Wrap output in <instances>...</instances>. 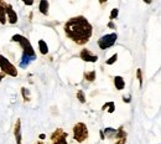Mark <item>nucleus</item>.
Instances as JSON below:
<instances>
[{
  "instance_id": "nucleus-29",
  "label": "nucleus",
  "mask_w": 161,
  "mask_h": 144,
  "mask_svg": "<svg viewBox=\"0 0 161 144\" xmlns=\"http://www.w3.org/2000/svg\"><path fill=\"white\" fill-rule=\"evenodd\" d=\"M4 77H5V75H4L3 72H0V82H1V80L4 78Z\"/></svg>"
},
{
  "instance_id": "nucleus-27",
  "label": "nucleus",
  "mask_w": 161,
  "mask_h": 144,
  "mask_svg": "<svg viewBox=\"0 0 161 144\" xmlns=\"http://www.w3.org/2000/svg\"><path fill=\"white\" fill-rule=\"evenodd\" d=\"M99 135H100V139H102V141H104L105 137H104V134H103V130H100V132H99Z\"/></svg>"
},
{
  "instance_id": "nucleus-18",
  "label": "nucleus",
  "mask_w": 161,
  "mask_h": 144,
  "mask_svg": "<svg viewBox=\"0 0 161 144\" xmlns=\"http://www.w3.org/2000/svg\"><path fill=\"white\" fill-rule=\"evenodd\" d=\"M84 80H87L88 82H93L94 80H96V77H97V73L96 71H89V72H84Z\"/></svg>"
},
{
  "instance_id": "nucleus-2",
  "label": "nucleus",
  "mask_w": 161,
  "mask_h": 144,
  "mask_svg": "<svg viewBox=\"0 0 161 144\" xmlns=\"http://www.w3.org/2000/svg\"><path fill=\"white\" fill-rule=\"evenodd\" d=\"M11 41H13V42H18V44L21 46L22 55L30 57L32 61L37 60L36 52H35L32 45H31V42H30V40L27 37L22 36V35H20V34H16V35H14V36L11 37Z\"/></svg>"
},
{
  "instance_id": "nucleus-4",
  "label": "nucleus",
  "mask_w": 161,
  "mask_h": 144,
  "mask_svg": "<svg viewBox=\"0 0 161 144\" xmlns=\"http://www.w3.org/2000/svg\"><path fill=\"white\" fill-rule=\"evenodd\" d=\"M0 70L3 71L4 75H7V76H11V77H16L19 75L16 67H15V66L3 55H0Z\"/></svg>"
},
{
  "instance_id": "nucleus-10",
  "label": "nucleus",
  "mask_w": 161,
  "mask_h": 144,
  "mask_svg": "<svg viewBox=\"0 0 161 144\" xmlns=\"http://www.w3.org/2000/svg\"><path fill=\"white\" fill-rule=\"evenodd\" d=\"M61 137H68V134H67V132H65L62 128H57L56 130L53 132L52 134H51V141L55 142V141H57V139H60Z\"/></svg>"
},
{
  "instance_id": "nucleus-22",
  "label": "nucleus",
  "mask_w": 161,
  "mask_h": 144,
  "mask_svg": "<svg viewBox=\"0 0 161 144\" xmlns=\"http://www.w3.org/2000/svg\"><path fill=\"white\" fill-rule=\"evenodd\" d=\"M77 98L79 99L81 103H86V96H84V92L82 91V89H79V91L77 92Z\"/></svg>"
},
{
  "instance_id": "nucleus-5",
  "label": "nucleus",
  "mask_w": 161,
  "mask_h": 144,
  "mask_svg": "<svg viewBox=\"0 0 161 144\" xmlns=\"http://www.w3.org/2000/svg\"><path fill=\"white\" fill-rule=\"evenodd\" d=\"M117 40H118V34L117 32L107 34L98 40V46H99L100 50H108V49H110L112 46L115 45Z\"/></svg>"
},
{
  "instance_id": "nucleus-9",
  "label": "nucleus",
  "mask_w": 161,
  "mask_h": 144,
  "mask_svg": "<svg viewBox=\"0 0 161 144\" xmlns=\"http://www.w3.org/2000/svg\"><path fill=\"white\" fill-rule=\"evenodd\" d=\"M14 135H15V141H16V144H21V142H22V135H21V120L20 119H16L15 128H14Z\"/></svg>"
},
{
  "instance_id": "nucleus-11",
  "label": "nucleus",
  "mask_w": 161,
  "mask_h": 144,
  "mask_svg": "<svg viewBox=\"0 0 161 144\" xmlns=\"http://www.w3.org/2000/svg\"><path fill=\"white\" fill-rule=\"evenodd\" d=\"M49 7H50V3L47 0H41L40 4H38V10L42 15H49Z\"/></svg>"
},
{
  "instance_id": "nucleus-32",
  "label": "nucleus",
  "mask_w": 161,
  "mask_h": 144,
  "mask_svg": "<svg viewBox=\"0 0 161 144\" xmlns=\"http://www.w3.org/2000/svg\"><path fill=\"white\" fill-rule=\"evenodd\" d=\"M0 3H1V0H0Z\"/></svg>"
},
{
  "instance_id": "nucleus-30",
  "label": "nucleus",
  "mask_w": 161,
  "mask_h": 144,
  "mask_svg": "<svg viewBox=\"0 0 161 144\" xmlns=\"http://www.w3.org/2000/svg\"><path fill=\"white\" fill-rule=\"evenodd\" d=\"M38 138H40V139H45L46 135H45V134H40V135H38Z\"/></svg>"
},
{
  "instance_id": "nucleus-3",
  "label": "nucleus",
  "mask_w": 161,
  "mask_h": 144,
  "mask_svg": "<svg viewBox=\"0 0 161 144\" xmlns=\"http://www.w3.org/2000/svg\"><path fill=\"white\" fill-rule=\"evenodd\" d=\"M89 137L88 133V127L84 123L78 122L73 126V139L77 143H83L84 141H87Z\"/></svg>"
},
{
  "instance_id": "nucleus-26",
  "label": "nucleus",
  "mask_w": 161,
  "mask_h": 144,
  "mask_svg": "<svg viewBox=\"0 0 161 144\" xmlns=\"http://www.w3.org/2000/svg\"><path fill=\"white\" fill-rule=\"evenodd\" d=\"M108 28H110V29H114L115 30V24L113 21H109L108 22Z\"/></svg>"
},
{
  "instance_id": "nucleus-12",
  "label": "nucleus",
  "mask_w": 161,
  "mask_h": 144,
  "mask_svg": "<svg viewBox=\"0 0 161 144\" xmlns=\"http://www.w3.org/2000/svg\"><path fill=\"white\" fill-rule=\"evenodd\" d=\"M114 86L118 91H121V89H124L125 87V81L121 76H115L114 77Z\"/></svg>"
},
{
  "instance_id": "nucleus-8",
  "label": "nucleus",
  "mask_w": 161,
  "mask_h": 144,
  "mask_svg": "<svg viewBox=\"0 0 161 144\" xmlns=\"http://www.w3.org/2000/svg\"><path fill=\"white\" fill-rule=\"evenodd\" d=\"M127 137H128V134H127V132L124 130V128L123 127H119L117 129V134H115V144H125L127 143Z\"/></svg>"
},
{
  "instance_id": "nucleus-19",
  "label": "nucleus",
  "mask_w": 161,
  "mask_h": 144,
  "mask_svg": "<svg viewBox=\"0 0 161 144\" xmlns=\"http://www.w3.org/2000/svg\"><path fill=\"white\" fill-rule=\"evenodd\" d=\"M21 95H22V98H24L25 102H29V101L31 99L30 98V91L26 87H22L21 88Z\"/></svg>"
},
{
  "instance_id": "nucleus-28",
  "label": "nucleus",
  "mask_w": 161,
  "mask_h": 144,
  "mask_svg": "<svg viewBox=\"0 0 161 144\" xmlns=\"http://www.w3.org/2000/svg\"><path fill=\"white\" fill-rule=\"evenodd\" d=\"M24 4H25V5H32L34 1H26V0H25V1H24Z\"/></svg>"
},
{
  "instance_id": "nucleus-7",
  "label": "nucleus",
  "mask_w": 161,
  "mask_h": 144,
  "mask_svg": "<svg viewBox=\"0 0 161 144\" xmlns=\"http://www.w3.org/2000/svg\"><path fill=\"white\" fill-rule=\"evenodd\" d=\"M79 57L84 62H92V64H94V62L98 61V56L94 55V53H92V51L91 50H88V49L82 50V51L79 52Z\"/></svg>"
},
{
  "instance_id": "nucleus-20",
  "label": "nucleus",
  "mask_w": 161,
  "mask_h": 144,
  "mask_svg": "<svg viewBox=\"0 0 161 144\" xmlns=\"http://www.w3.org/2000/svg\"><path fill=\"white\" fill-rule=\"evenodd\" d=\"M118 15H119V9H118V7H114V9H112L110 15H109V19H110V21H113L114 19H117Z\"/></svg>"
},
{
  "instance_id": "nucleus-14",
  "label": "nucleus",
  "mask_w": 161,
  "mask_h": 144,
  "mask_svg": "<svg viewBox=\"0 0 161 144\" xmlns=\"http://www.w3.org/2000/svg\"><path fill=\"white\" fill-rule=\"evenodd\" d=\"M5 4H6L5 1L0 3V24H1V25L6 24V14H5V10H4Z\"/></svg>"
},
{
  "instance_id": "nucleus-21",
  "label": "nucleus",
  "mask_w": 161,
  "mask_h": 144,
  "mask_svg": "<svg viewBox=\"0 0 161 144\" xmlns=\"http://www.w3.org/2000/svg\"><path fill=\"white\" fill-rule=\"evenodd\" d=\"M136 78L139 80V86L143 87V71H141V68L136 70Z\"/></svg>"
},
{
  "instance_id": "nucleus-6",
  "label": "nucleus",
  "mask_w": 161,
  "mask_h": 144,
  "mask_svg": "<svg viewBox=\"0 0 161 144\" xmlns=\"http://www.w3.org/2000/svg\"><path fill=\"white\" fill-rule=\"evenodd\" d=\"M4 10H5V14L7 15V21H9L11 25L16 24L18 22V14H16V11L13 9V5L6 3L5 6H4Z\"/></svg>"
},
{
  "instance_id": "nucleus-13",
  "label": "nucleus",
  "mask_w": 161,
  "mask_h": 144,
  "mask_svg": "<svg viewBox=\"0 0 161 144\" xmlns=\"http://www.w3.org/2000/svg\"><path fill=\"white\" fill-rule=\"evenodd\" d=\"M103 130V134H104V137L105 138H108V139H113L115 137V134H117V129H114V128H105V129H102Z\"/></svg>"
},
{
  "instance_id": "nucleus-17",
  "label": "nucleus",
  "mask_w": 161,
  "mask_h": 144,
  "mask_svg": "<svg viewBox=\"0 0 161 144\" xmlns=\"http://www.w3.org/2000/svg\"><path fill=\"white\" fill-rule=\"evenodd\" d=\"M31 61H32V60H31L30 57L22 55V56H21V61H20V67H21V68H27Z\"/></svg>"
},
{
  "instance_id": "nucleus-24",
  "label": "nucleus",
  "mask_w": 161,
  "mask_h": 144,
  "mask_svg": "<svg viewBox=\"0 0 161 144\" xmlns=\"http://www.w3.org/2000/svg\"><path fill=\"white\" fill-rule=\"evenodd\" d=\"M52 144H68L67 143V137H61L60 139H57V141L52 142Z\"/></svg>"
},
{
  "instance_id": "nucleus-23",
  "label": "nucleus",
  "mask_w": 161,
  "mask_h": 144,
  "mask_svg": "<svg viewBox=\"0 0 161 144\" xmlns=\"http://www.w3.org/2000/svg\"><path fill=\"white\" fill-rule=\"evenodd\" d=\"M117 60H118V53H114V55L110 56L107 61H105V64L107 65H113V64H115L117 62Z\"/></svg>"
},
{
  "instance_id": "nucleus-15",
  "label": "nucleus",
  "mask_w": 161,
  "mask_h": 144,
  "mask_svg": "<svg viewBox=\"0 0 161 144\" xmlns=\"http://www.w3.org/2000/svg\"><path fill=\"white\" fill-rule=\"evenodd\" d=\"M102 110H103V111L107 110L108 113H114V111H115V103L114 102H107V103H104L103 106H102Z\"/></svg>"
},
{
  "instance_id": "nucleus-25",
  "label": "nucleus",
  "mask_w": 161,
  "mask_h": 144,
  "mask_svg": "<svg viewBox=\"0 0 161 144\" xmlns=\"http://www.w3.org/2000/svg\"><path fill=\"white\" fill-rule=\"evenodd\" d=\"M123 101H124L125 103H130V102H131V97H130V96H128V97L124 96V97H123Z\"/></svg>"
},
{
  "instance_id": "nucleus-31",
  "label": "nucleus",
  "mask_w": 161,
  "mask_h": 144,
  "mask_svg": "<svg viewBox=\"0 0 161 144\" xmlns=\"http://www.w3.org/2000/svg\"><path fill=\"white\" fill-rule=\"evenodd\" d=\"M35 144H45V143H44V142H36Z\"/></svg>"
},
{
  "instance_id": "nucleus-16",
  "label": "nucleus",
  "mask_w": 161,
  "mask_h": 144,
  "mask_svg": "<svg viewBox=\"0 0 161 144\" xmlns=\"http://www.w3.org/2000/svg\"><path fill=\"white\" fill-rule=\"evenodd\" d=\"M38 49H40V52L42 55H47L49 53V46H47L46 41H44V40L38 41Z\"/></svg>"
},
{
  "instance_id": "nucleus-1",
  "label": "nucleus",
  "mask_w": 161,
  "mask_h": 144,
  "mask_svg": "<svg viewBox=\"0 0 161 144\" xmlns=\"http://www.w3.org/2000/svg\"><path fill=\"white\" fill-rule=\"evenodd\" d=\"M65 34L74 44L83 46L91 40L93 35V26L82 15L73 16L65 24Z\"/></svg>"
}]
</instances>
